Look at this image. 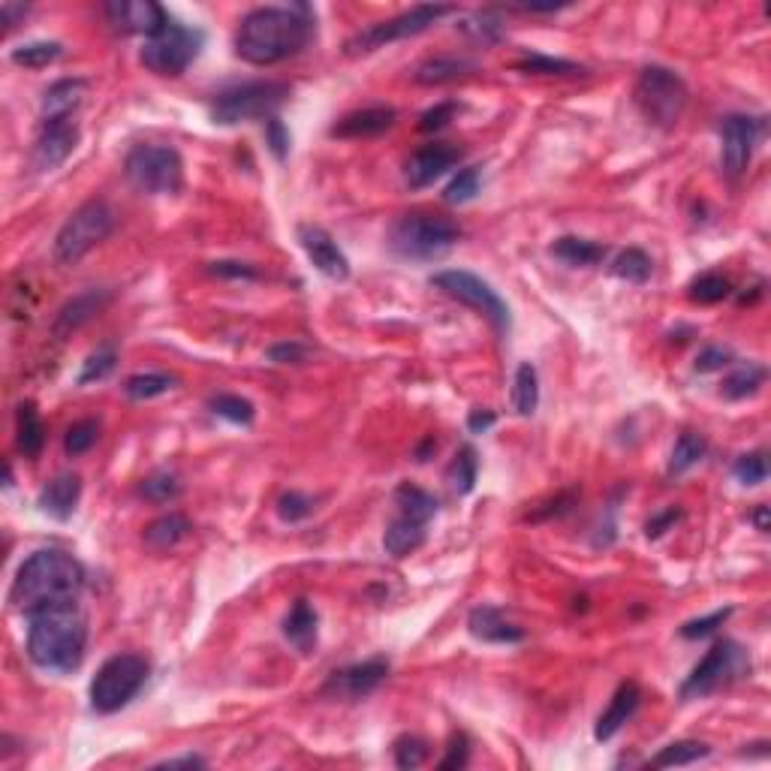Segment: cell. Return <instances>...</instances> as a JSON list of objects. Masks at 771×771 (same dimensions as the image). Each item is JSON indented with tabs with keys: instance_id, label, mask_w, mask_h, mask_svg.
<instances>
[{
	"instance_id": "obj_32",
	"label": "cell",
	"mask_w": 771,
	"mask_h": 771,
	"mask_svg": "<svg viewBox=\"0 0 771 771\" xmlns=\"http://www.w3.org/2000/svg\"><path fill=\"white\" fill-rule=\"evenodd\" d=\"M395 506H398L401 516H407L413 522H422V525H428L437 516V500L428 491H422L419 485H410V482L395 488Z\"/></svg>"
},
{
	"instance_id": "obj_31",
	"label": "cell",
	"mask_w": 771,
	"mask_h": 771,
	"mask_svg": "<svg viewBox=\"0 0 771 771\" xmlns=\"http://www.w3.org/2000/svg\"><path fill=\"white\" fill-rule=\"evenodd\" d=\"M540 407V374L531 362H522L512 377V410L519 416H534Z\"/></svg>"
},
{
	"instance_id": "obj_21",
	"label": "cell",
	"mask_w": 771,
	"mask_h": 771,
	"mask_svg": "<svg viewBox=\"0 0 771 771\" xmlns=\"http://www.w3.org/2000/svg\"><path fill=\"white\" fill-rule=\"evenodd\" d=\"M79 497H82V479L76 473H61L40 491L37 506L55 522H67V519H73Z\"/></svg>"
},
{
	"instance_id": "obj_14",
	"label": "cell",
	"mask_w": 771,
	"mask_h": 771,
	"mask_svg": "<svg viewBox=\"0 0 771 771\" xmlns=\"http://www.w3.org/2000/svg\"><path fill=\"white\" fill-rule=\"evenodd\" d=\"M762 121L750 115H729L720 124V166L729 178H738L753 157V148L759 142Z\"/></svg>"
},
{
	"instance_id": "obj_55",
	"label": "cell",
	"mask_w": 771,
	"mask_h": 771,
	"mask_svg": "<svg viewBox=\"0 0 771 771\" xmlns=\"http://www.w3.org/2000/svg\"><path fill=\"white\" fill-rule=\"evenodd\" d=\"M266 145H269V151L278 160H287V154H290V130L284 127V121L278 115L266 121Z\"/></svg>"
},
{
	"instance_id": "obj_12",
	"label": "cell",
	"mask_w": 771,
	"mask_h": 771,
	"mask_svg": "<svg viewBox=\"0 0 771 771\" xmlns=\"http://www.w3.org/2000/svg\"><path fill=\"white\" fill-rule=\"evenodd\" d=\"M431 284H434L437 290H443L446 296L458 299L461 305H467V308L479 311L482 317H488L491 326H494L500 335H506V332L512 329L509 305H506V302L497 296V290H494L488 281H482L479 275L464 272V269H446V272H437V275L431 278Z\"/></svg>"
},
{
	"instance_id": "obj_58",
	"label": "cell",
	"mask_w": 771,
	"mask_h": 771,
	"mask_svg": "<svg viewBox=\"0 0 771 771\" xmlns=\"http://www.w3.org/2000/svg\"><path fill=\"white\" fill-rule=\"evenodd\" d=\"M305 356H308V347L305 344H275L272 350H269V359L272 362H278V365H296V362H305Z\"/></svg>"
},
{
	"instance_id": "obj_42",
	"label": "cell",
	"mask_w": 771,
	"mask_h": 771,
	"mask_svg": "<svg viewBox=\"0 0 771 771\" xmlns=\"http://www.w3.org/2000/svg\"><path fill=\"white\" fill-rule=\"evenodd\" d=\"M461 31H464L470 40L482 43V46H491V43H497V40L503 37V25H500L497 13H491V10L473 13V16L461 25Z\"/></svg>"
},
{
	"instance_id": "obj_28",
	"label": "cell",
	"mask_w": 771,
	"mask_h": 771,
	"mask_svg": "<svg viewBox=\"0 0 771 771\" xmlns=\"http://www.w3.org/2000/svg\"><path fill=\"white\" fill-rule=\"evenodd\" d=\"M552 256L555 260H561L564 266H573V269H585V266H597L603 263L606 256V247L597 244V241H588V238H579V235H564L552 244Z\"/></svg>"
},
{
	"instance_id": "obj_45",
	"label": "cell",
	"mask_w": 771,
	"mask_h": 771,
	"mask_svg": "<svg viewBox=\"0 0 771 771\" xmlns=\"http://www.w3.org/2000/svg\"><path fill=\"white\" fill-rule=\"evenodd\" d=\"M732 293V287H729V281L726 278H720V275H702V278H696L693 284H690V302H699V305H717V302H723L726 296Z\"/></svg>"
},
{
	"instance_id": "obj_23",
	"label": "cell",
	"mask_w": 771,
	"mask_h": 771,
	"mask_svg": "<svg viewBox=\"0 0 771 771\" xmlns=\"http://www.w3.org/2000/svg\"><path fill=\"white\" fill-rule=\"evenodd\" d=\"M109 302H112V290H88V293L70 299V302L58 311V317H55V323H52V332H55L58 338L73 335V332L82 329L88 320H94Z\"/></svg>"
},
{
	"instance_id": "obj_57",
	"label": "cell",
	"mask_w": 771,
	"mask_h": 771,
	"mask_svg": "<svg viewBox=\"0 0 771 771\" xmlns=\"http://www.w3.org/2000/svg\"><path fill=\"white\" fill-rule=\"evenodd\" d=\"M467 759H470V744H467V738H464V735H455V738L449 741V753L440 759V768H443V771L464 768V765H467Z\"/></svg>"
},
{
	"instance_id": "obj_29",
	"label": "cell",
	"mask_w": 771,
	"mask_h": 771,
	"mask_svg": "<svg viewBox=\"0 0 771 771\" xmlns=\"http://www.w3.org/2000/svg\"><path fill=\"white\" fill-rule=\"evenodd\" d=\"M190 534V522L181 516V512H166V516L154 519L145 528V546L151 552H169L175 549L184 537Z\"/></svg>"
},
{
	"instance_id": "obj_41",
	"label": "cell",
	"mask_w": 771,
	"mask_h": 771,
	"mask_svg": "<svg viewBox=\"0 0 771 771\" xmlns=\"http://www.w3.org/2000/svg\"><path fill=\"white\" fill-rule=\"evenodd\" d=\"M516 70H522L528 76H579V73H585V67H579L576 61L549 58V55H525L516 61Z\"/></svg>"
},
{
	"instance_id": "obj_17",
	"label": "cell",
	"mask_w": 771,
	"mask_h": 771,
	"mask_svg": "<svg viewBox=\"0 0 771 771\" xmlns=\"http://www.w3.org/2000/svg\"><path fill=\"white\" fill-rule=\"evenodd\" d=\"M299 241H302L308 260L314 263V269L320 275H326L332 281H347L350 278V260L323 226H311V223L299 226Z\"/></svg>"
},
{
	"instance_id": "obj_56",
	"label": "cell",
	"mask_w": 771,
	"mask_h": 771,
	"mask_svg": "<svg viewBox=\"0 0 771 771\" xmlns=\"http://www.w3.org/2000/svg\"><path fill=\"white\" fill-rule=\"evenodd\" d=\"M455 109H458L455 103H437L434 109L422 112V118H419V130H422V133H437V130H443V127L452 121Z\"/></svg>"
},
{
	"instance_id": "obj_22",
	"label": "cell",
	"mask_w": 771,
	"mask_h": 771,
	"mask_svg": "<svg viewBox=\"0 0 771 771\" xmlns=\"http://www.w3.org/2000/svg\"><path fill=\"white\" fill-rule=\"evenodd\" d=\"M395 118H398V112L392 106H371V109H359V112L344 115L329 133L335 139H371V136L386 133L395 124Z\"/></svg>"
},
{
	"instance_id": "obj_39",
	"label": "cell",
	"mask_w": 771,
	"mask_h": 771,
	"mask_svg": "<svg viewBox=\"0 0 771 771\" xmlns=\"http://www.w3.org/2000/svg\"><path fill=\"white\" fill-rule=\"evenodd\" d=\"M476 470H479L476 452H473L470 446L458 449V455L452 458V464H449V470H446V482H449L452 494H458V497L470 494L473 485H476Z\"/></svg>"
},
{
	"instance_id": "obj_30",
	"label": "cell",
	"mask_w": 771,
	"mask_h": 771,
	"mask_svg": "<svg viewBox=\"0 0 771 771\" xmlns=\"http://www.w3.org/2000/svg\"><path fill=\"white\" fill-rule=\"evenodd\" d=\"M473 70H476V64L467 58H428L416 67L413 79L419 85H446V82L470 76Z\"/></svg>"
},
{
	"instance_id": "obj_60",
	"label": "cell",
	"mask_w": 771,
	"mask_h": 771,
	"mask_svg": "<svg viewBox=\"0 0 771 771\" xmlns=\"http://www.w3.org/2000/svg\"><path fill=\"white\" fill-rule=\"evenodd\" d=\"M28 4H13V0H4V4H0V16H4V25L7 28H16L19 25V19H25L28 16Z\"/></svg>"
},
{
	"instance_id": "obj_10",
	"label": "cell",
	"mask_w": 771,
	"mask_h": 771,
	"mask_svg": "<svg viewBox=\"0 0 771 771\" xmlns=\"http://www.w3.org/2000/svg\"><path fill=\"white\" fill-rule=\"evenodd\" d=\"M687 85L666 67H645L636 82V106L654 127H675L687 109Z\"/></svg>"
},
{
	"instance_id": "obj_46",
	"label": "cell",
	"mask_w": 771,
	"mask_h": 771,
	"mask_svg": "<svg viewBox=\"0 0 771 771\" xmlns=\"http://www.w3.org/2000/svg\"><path fill=\"white\" fill-rule=\"evenodd\" d=\"M476 193H479V169H476V166H467V169H461V172L446 184L443 199H446L449 205H464V202H470Z\"/></svg>"
},
{
	"instance_id": "obj_35",
	"label": "cell",
	"mask_w": 771,
	"mask_h": 771,
	"mask_svg": "<svg viewBox=\"0 0 771 771\" xmlns=\"http://www.w3.org/2000/svg\"><path fill=\"white\" fill-rule=\"evenodd\" d=\"M61 55H64L61 43H55V40H34V43H22L19 49H13L10 61L16 67H25V70H43V67L55 64Z\"/></svg>"
},
{
	"instance_id": "obj_18",
	"label": "cell",
	"mask_w": 771,
	"mask_h": 771,
	"mask_svg": "<svg viewBox=\"0 0 771 771\" xmlns=\"http://www.w3.org/2000/svg\"><path fill=\"white\" fill-rule=\"evenodd\" d=\"M458 160H461V148L449 142H431L407 160L404 178L413 190H422V187H431L437 178H443L452 166H458Z\"/></svg>"
},
{
	"instance_id": "obj_15",
	"label": "cell",
	"mask_w": 771,
	"mask_h": 771,
	"mask_svg": "<svg viewBox=\"0 0 771 771\" xmlns=\"http://www.w3.org/2000/svg\"><path fill=\"white\" fill-rule=\"evenodd\" d=\"M103 13L118 34L154 37L160 28L169 25V13L160 4H154V0H115V4L103 7Z\"/></svg>"
},
{
	"instance_id": "obj_48",
	"label": "cell",
	"mask_w": 771,
	"mask_h": 771,
	"mask_svg": "<svg viewBox=\"0 0 771 771\" xmlns=\"http://www.w3.org/2000/svg\"><path fill=\"white\" fill-rule=\"evenodd\" d=\"M97 437H100V425H97L94 419H82V422H76V425L67 431V437H64V452H67L70 458H79V455H85V452L97 443Z\"/></svg>"
},
{
	"instance_id": "obj_34",
	"label": "cell",
	"mask_w": 771,
	"mask_h": 771,
	"mask_svg": "<svg viewBox=\"0 0 771 771\" xmlns=\"http://www.w3.org/2000/svg\"><path fill=\"white\" fill-rule=\"evenodd\" d=\"M762 383H765V368L756 362H747V365H738L729 377H723L720 395L726 401H741L747 395H756Z\"/></svg>"
},
{
	"instance_id": "obj_16",
	"label": "cell",
	"mask_w": 771,
	"mask_h": 771,
	"mask_svg": "<svg viewBox=\"0 0 771 771\" xmlns=\"http://www.w3.org/2000/svg\"><path fill=\"white\" fill-rule=\"evenodd\" d=\"M79 145V124L70 121H52L43 124L34 151H31V163L37 172H55L58 166H64L70 160V154Z\"/></svg>"
},
{
	"instance_id": "obj_61",
	"label": "cell",
	"mask_w": 771,
	"mask_h": 771,
	"mask_svg": "<svg viewBox=\"0 0 771 771\" xmlns=\"http://www.w3.org/2000/svg\"><path fill=\"white\" fill-rule=\"evenodd\" d=\"M494 422H497V416H494L491 410H473V413L467 416V428H470L473 434H485Z\"/></svg>"
},
{
	"instance_id": "obj_1",
	"label": "cell",
	"mask_w": 771,
	"mask_h": 771,
	"mask_svg": "<svg viewBox=\"0 0 771 771\" xmlns=\"http://www.w3.org/2000/svg\"><path fill=\"white\" fill-rule=\"evenodd\" d=\"M308 40V7H260L241 19L235 31V55L253 67H272L299 55Z\"/></svg>"
},
{
	"instance_id": "obj_5",
	"label": "cell",
	"mask_w": 771,
	"mask_h": 771,
	"mask_svg": "<svg viewBox=\"0 0 771 771\" xmlns=\"http://www.w3.org/2000/svg\"><path fill=\"white\" fill-rule=\"evenodd\" d=\"M290 85L287 82H247L235 85L214 97L211 103V121L220 127H235L244 121L275 118V112L287 103Z\"/></svg>"
},
{
	"instance_id": "obj_63",
	"label": "cell",
	"mask_w": 771,
	"mask_h": 771,
	"mask_svg": "<svg viewBox=\"0 0 771 771\" xmlns=\"http://www.w3.org/2000/svg\"><path fill=\"white\" fill-rule=\"evenodd\" d=\"M753 525H756L759 534H768V506H759V509L753 512Z\"/></svg>"
},
{
	"instance_id": "obj_40",
	"label": "cell",
	"mask_w": 771,
	"mask_h": 771,
	"mask_svg": "<svg viewBox=\"0 0 771 771\" xmlns=\"http://www.w3.org/2000/svg\"><path fill=\"white\" fill-rule=\"evenodd\" d=\"M708 753H711V747H708V744H702V741H675V744H666V747L651 759V765H654V768L693 765V762L705 759Z\"/></svg>"
},
{
	"instance_id": "obj_6",
	"label": "cell",
	"mask_w": 771,
	"mask_h": 771,
	"mask_svg": "<svg viewBox=\"0 0 771 771\" xmlns=\"http://www.w3.org/2000/svg\"><path fill=\"white\" fill-rule=\"evenodd\" d=\"M112 229H115V211L109 202L91 199L79 205L55 235V260L61 266H76L85 253H91L100 241L109 238Z\"/></svg>"
},
{
	"instance_id": "obj_9",
	"label": "cell",
	"mask_w": 771,
	"mask_h": 771,
	"mask_svg": "<svg viewBox=\"0 0 771 771\" xmlns=\"http://www.w3.org/2000/svg\"><path fill=\"white\" fill-rule=\"evenodd\" d=\"M202 46H205V34L199 28L169 19L166 28H160L154 37H145L139 61L154 76H181L199 58Z\"/></svg>"
},
{
	"instance_id": "obj_2",
	"label": "cell",
	"mask_w": 771,
	"mask_h": 771,
	"mask_svg": "<svg viewBox=\"0 0 771 771\" xmlns=\"http://www.w3.org/2000/svg\"><path fill=\"white\" fill-rule=\"evenodd\" d=\"M88 648V618L76 600L52 603L28 615V657L46 672H76Z\"/></svg>"
},
{
	"instance_id": "obj_7",
	"label": "cell",
	"mask_w": 771,
	"mask_h": 771,
	"mask_svg": "<svg viewBox=\"0 0 771 771\" xmlns=\"http://www.w3.org/2000/svg\"><path fill=\"white\" fill-rule=\"evenodd\" d=\"M455 10L446 7V4H419L395 19H386V22H374L362 31H356L347 43H344V55L347 58H359V55H371L389 43H398V40H410V37H419L425 34L428 28H434L440 19L452 16Z\"/></svg>"
},
{
	"instance_id": "obj_24",
	"label": "cell",
	"mask_w": 771,
	"mask_h": 771,
	"mask_svg": "<svg viewBox=\"0 0 771 771\" xmlns=\"http://www.w3.org/2000/svg\"><path fill=\"white\" fill-rule=\"evenodd\" d=\"M639 702H642V690H639V684H636V681H624V684L615 690V696H612L609 708L600 714V720H597V726H594V738H597V741H609V738H615V735L624 729V723L636 714Z\"/></svg>"
},
{
	"instance_id": "obj_44",
	"label": "cell",
	"mask_w": 771,
	"mask_h": 771,
	"mask_svg": "<svg viewBox=\"0 0 771 771\" xmlns=\"http://www.w3.org/2000/svg\"><path fill=\"white\" fill-rule=\"evenodd\" d=\"M211 413L226 419V422H232V425H250L253 416H256L253 404L247 398H241V395H217V398H211Z\"/></svg>"
},
{
	"instance_id": "obj_49",
	"label": "cell",
	"mask_w": 771,
	"mask_h": 771,
	"mask_svg": "<svg viewBox=\"0 0 771 771\" xmlns=\"http://www.w3.org/2000/svg\"><path fill=\"white\" fill-rule=\"evenodd\" d=\"M139 494L151 503H169L181 494V482L172 473H154V476L142 479Z\"/></svg>"
},
{
	"instance_id": "obj_38",
	"label": "cell",
	"mask_w": 771,
	"mask_h": 771,
	"mask_svg": "<svg viewBox=\"0 0 771 771\" xmlns=\"http://www.w3.org/2000/svg\"><path fill=\"white\" fill-rule=\"evenodd\" d=\"M175 377L172 374H160V371H148V374H133V377H127V383H124V392H127V398H133V401H151V398H160V395H166L169 389H175Z\"/></svg>"
},
{
	"instance_id": "obj_4",
	"label": "cell",
	"mask_w": 771,
	"mask_h": 771,
	"mask_svg": "<svg viewBox=\"0 0 771 771\" xmlns=\"http://www.w3.org/2000/svg\"><path fill=\"white\" fill-rule=\"evenodd\" d=\"M461 238V226L443 214H404L389 229V250L398 260L431 263L446 256Z\"/></svg>"
},
{
	"instance_id": "obj_43",
	"label": "cell",
	"mask_w": 771,
	"mask_h": 771,
	"mask_svg": "<svg viewBox=\"0 0 771 771\" xmlns=\"http://www.w3.org/2000/svg\"><path fill=\"white\" fill-rule=\"evenodd\" d=\"M115 365H118V353H115V347H112V344L97 347V350L82 362L79 386H88V383H94V380H106V377L115 371Z\"/></svg>"
},
{
	"instance_id": "obj_37",
	"label": "cell",
	"mask_w": 771,
	"mask_h": 771,
	"mask_svg": "<svg viewBox=\"0 0 771 771\" xmlns=\"http://www.w3.org/2000/svg\"><path fill=\"white\" fill-rule=\"evenodd\" d=\"M651 272H654V266H651V260H648V253L639 250V247L621 250V253L615 256V263H612V275L621 278V281H627V284H645V281L651 278Z\"/></svg>"
},
{
	"instance_id": "obj_27",
	"label": "cell",
	"mask_w": 771,
	"mask_h": 771,
	"mask_svg": "<svg viewBox=\"0 0 771 771\" xmlns=\"http://www.w3.org/2000/svg\"><path fill=\"white\" fill-rule=\"evenodd\" d=\"M422 543H425V525H422V522H413V519H407V516H401V512L389 522V528H386V534H383V549H386V555H392L395 561L413 555L416 549H422Z\"/></svg>"
},
{
	"instance_id": "obj_36",
	"label": "cell",
	"mask_w": 771,
	"mask_h": 771,
	"mask_svg": "<svg viewBox=\"0 0 771 771\" xmlns=\"http://www.w3.org/2000/svg\"><path fill=\"white\" fill-rule=\"evenodd\" d=\"M708 452V443L702 434L696 431H684L675 446H672V458H669V473H687L690 467H696Z\"/></svg>"
},
{
	"instance_id": "obj_51",
	"label": "cell",
	"mask_w": 771,
	"mask_h": 771,
	"mask_svg": "<svg viewBox=\"0 0 771 771\" xmlns=\"http://www.w3.org/2000/svg\"><path fill=\"white\" fill-rule=\"evenodd\" d=\"M314 512V500L308 497V494H302V491H287V494H281L278 497V516H281V522H302V519H308Z\"/></svg>"
},
{
	"instance_id": "obj_3",
	"label": "cell",
	"mask_w": 771,
	"mask_h": 771,
	"mask_svg": "<svg viewBox=\"0 0 771 771\" xmlns=\"http://www.w3.org/2000/svg\"><path fill=\"white\" fill-rule=\"evenodd\" d=\"M82 585H85V570L73 555L61 549H40L19 567L10 588V603L13 609L31 615L34 609L76 600Z\"/></svg>"
},
{
	"instance_id": "obj_25",
	"label": "cell",
	"mask_w": 771,
	"mask_h": 771,
	"mask_svg": "<svg viewBox=\"0 0 771 771\" xmlns=\"http://www.w3.org/2000/svg\"><path fill=\"white\" fill-rule=\"evenodd\" d=\"M85 91H88V82H85V79H61V82H55V85L43 94V103H40L43 124L70 121L73 112L82 106Z\"/></svg>"
},
{
	"instance_id": "obj_26",
	"label": "cell",
	"mask_w": 771,
	"mask_h": 771,
	"mask_svg": "<svg viewBox=\"0 0 771 771\" xmlns=\"http://www.w3.org/2000/svg\"><path fill=\"white\" fill-rule=\"evenodd\" d=\"M317 624H320L317 609H314L308 600H296L293 609H290L287 618H284V636H287V642H290L296 651L311 654L314 645H317Z\"/></svg>"
},
{
	"instance_id": "obj_64",
	"label": "cell",
	"mask_w": 771,
	"mask_h": 771,
	"mask_svg": "<svg viewBox=\"0 0 771 771\" xmlns=\"http://www.w3.org/2000/svg\"><path fill=\"white\" fill-rule=\"evenodd\" d=\"M431 449H437V443H434V437H425V443L416 449V458H419V461H428V452H431Z\"/></svg>"
},
{
	"instance_id": "obj_54",
	"label": "cell",
	"mask_w": 771,
	"mask_h": 771,
	"mask_svg": "<svg viewBox=\"0 0 771 771\" xmlns=\"http://www.w3.org/2000/svg\"><path fill=\"white\" fill-rule=\"evenodd\" d=\"M732 350L729 347H705V350H699V356H696V362H693V368L699 371V374H714V371H723V368H729L732 365Z\"/></svg>"
},
{
	"instance_id": "obj_13",
	"label": "cell",
	"mask_w": 771,
	"mask_h": 771,
	"mask_svg": "<svg viewBox=\"0 0 771 771\" xmlns=\"http://www.w3.org/2000/svg\"><path fill=\"white\" fill-rule=\"evenodd\" d=\"M744 672H750V657L744 654L741 645L723 639L687 675V681L681 684V699H702V696H708V693L738 681Z\"/></svg>"
},
{
	"instance_id": "obj_50",
	"label": "cell",
	"mask_w": 771,
	"mask_h": 771,
	"mask_svg": "<svg viewBox=\"0 0 771 771\" xmlns=\"http://www.w3.org/2000/svg\"><path fill=\"white\" fill-rule=\"evenodd\" d=\"M732 473H735V479L741 482V485H762L765 479H768V458H765V452H747V455H741L738 461H735V467H732Z\"/></svg>"
},
{
	"instance_id": "obj_8",
	"label": "cell",
	"mask_w": 771,
	"mask_h": 771,
	"mask_svg": "<svg viewBox=\"0 0 771 771\" xmlns=\"http://www.w3.org/2000/svg\"><path fill=\"white\" fill-rule=\"evenodd\" d=\"M148 660L139 654H115L109 657L94 681H91V708L97 714H115L121 711L148 681Z\"/></svg>"
},
{
	"instance_id": "obj_53",
	"label": "cell",
	"mask_w": 771,
	"mask_h": 771,
	"mask_svg": "<svg viewBox=\"0 0 771 771\" xmlns=\"http://www.w3.org/2000/svg\"><path fill=\"white\" fill-rule=\"evenodd\" d=\"M208 275L220 278V281H256L260 272H256L250 263H238V260H217L208 266Z\"/></svg>"
},
{
	"instance_id": "obj_20",
	"label": "cell",
	"mask_w": 771,
	"mask_h": 771,
	"mask_svg": "<svg viewBox=\"0 0 771 771\" xmlns=\"http://www.w3.org/2000/svg\"><path fill=\"white\" fill-rule=\"evenodd\" d=\"M467 630H470L473 639L488 642V645H516V642L525 639V630L519 624H512L494 606H476L467 615Z\"/></svg>"
},
{
	"instance_id": "obj_11",
	"label": "cell",
	"mask_w": 771,
	"mask_h": 771,
	"mask_svg": "<svg viewBox=\"0 0 771 771\" xmlns=\"http://www.w3.org/2000/svg\"><path fill=\"white\" fill-rule=\"evenodd\" d=\"M127 181L151 196L175 193L184 184V163L181 154L169 145H136L124 160Z\"/></svg>"
},
{
	"instance_id": "obj_52",
	"label": "cell",
	"mask_w": 771,
	"mask_h": 771,
	"mask_svg": "<svg viewBox=\"0 0 771 771\" xmlns=\"http://www.w3.org/2000/svg\"><path fill=\"white\" fill-rule=\"evenodd\" d=\"M729 615H732V606H726V609H717V612H711V615H705V618H693V621H687L684 627H681V639H705V636H711V633H717V627H723L726 621H729Z\"/></svg>"
},
{
	"instance_id": "obj_33",
	"label": "cell",
	"mask_w": 771,
	"mask_h": 771,
	"mask_svg": "<svg viewBox=\"0 0 771 771\" xmlns=\"http://www.w3.org/2000/svg\"><path fill=\"white\" fill-rule=\"evenodd\" d=\"M16 422H19V428H16L19 452H22L25 458H37L40 449H43V443H46V428H43V419H40L37 407H34L31 401L22 404L19 413H16Z\"/></svg>"
},
{
	"instance_id": "obj_62",
	"label": "cell",
	"mask_w": 771,
	"mask_h": 771,
	"mask_svg": "<svg viewBox=\"0 0 771 771\" xmlns=\"http://www.w3.org/2000/svg\"><path fill=\"white\" fill-rule=\"evenodd\" d=\"M202 765H205V759H202V756H193V753L157 762V768H202Z\"/></svg>"
},
{
	"instance_id": "obj_47",
	"label": "cell",
	"mask_w": 771,
	"mask_h": 771,
	"mask_svg": "<svg viewBox=\"0 0 771 771\" xmlns=\"http://www.w3.org/2000/svg\"><path fill=\"white\" fill-rule=\"evenodd\" d=\"M392 753H395V765L410 771V768H419L428 759V741L419 738V735H401L392 744Z\"/></svg>"
},
{
	"instance_id": "obj_19",
	"label": "cell",
	"mask_w": 771,
	"mask_h": 771,
	"mask_svg": "<svg viewBox=\"0 0 771 771\" xmlns=\"http://www.w3.org/2000/svg\"><path fill=\"white\" fill-rule=\"evenodd\" d=\"M389 675V663L383 657L377 660H365L356 666H347L341 672H332L326 693L335 699H365L368 693H374Z\"/></svg>"
},
{
	"instance_id": "obj_59",
	"label": "cell",
	"mask_w": 771,
	"mask_h": 771,
	"mask_svg": "<svg viewBox=\"0 0 771 771\" xmlns=\"http://www.w3.org/2000/svg\"><path fill=\"white\" fill-rule=\"evenodd\" d=\"M678 519H681V512H678V509H666V512H660V516H654V519L645 525V537H648V540L663 537V534H666Z\"/></svg>"
}]
</instances>
